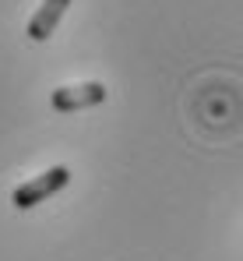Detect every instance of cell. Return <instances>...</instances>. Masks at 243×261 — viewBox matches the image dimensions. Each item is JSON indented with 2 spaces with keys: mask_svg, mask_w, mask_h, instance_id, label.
<instances>
[{
  "mask_svg": "<svg viewBox=\"0 0 243 261\" xmlns=\"http://www.w3.org/2000/svg\"><path fill=\"white\" fill-rule=\"evenodd\" d=\"M67 184H71V170H67V166H49L46 173L32 176V180H25V184H18V187L11 191V205H14L18 212L36 208L39 201L53 198V194H57V191H64Z\"/></svg>",
  "mask_w": 243,
  "mask_h": 261,
  "instance_id": "obj_1",
  "label": "cell"
},
{
  "mask_svg": "<svg viewBox=\"0 0 243 261\" xmlns=\"http://www.w3.org/2000/svg\"><path fill=\"white\" fill-rule=\"evenodd\" d=\"M99 102H106V85L102 82L60 85V88H53V95H49V106L57 113H74V110H88V106H99Z\"/></svg>",
  "mask_w": 243,
  "mask_h": 261,
  "instance_id": "obj_2",
  "label": "cell"
},
{
  "mask_svg": "<svg viewBox=\"0 0 243 261\" xmlns=\"http://www.w3.org/2000/svg\"><path fill=\"white\" fill-rule=\"evenodd\" d=\"M67 7H71V0H42L39 11L29 18V25H25V36L32 39V43H46L53 32H57V25H60V18L67 14Z\"/></svg>",
  "mask_w": 243,
  "mask_h": 261,
  "instance_id": "obj_3",
  "label": "cell"
}]
</instances>
